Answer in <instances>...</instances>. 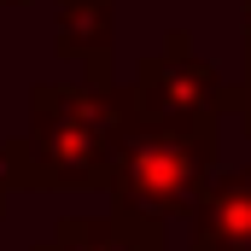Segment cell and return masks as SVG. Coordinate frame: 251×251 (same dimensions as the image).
<instances>
[{
  "instance_id": "1",
  "label": "cell",
  "mask_w": 251,
  "mask_h": 251,
  "mask_svg": "<svg viewBox=\"0 0 251 251\" xmlns=\"http://www.w3.org/2000/svg\"><path fill=\"white\" fill-rule=\"evenodd\" d=\"M105 146V100L82 88H35V140L12 146L18 170L47 181H82Z\"/></svg>"
},
{
  "instance_id": "2",
  "label": "cell",
  "mask_w": 251,
  "mask_h": 251,
  "mask_svg": "<svg viewBox=\"0 0 251 251\" xmlns=\"http://www.w3.org/2000/svg\"><path fill=\"white\" fill-rule=\"evenodd\" d=\"M111 47V0H59V53L70 59H105Z\"/></svg>"
}]
</instances>
